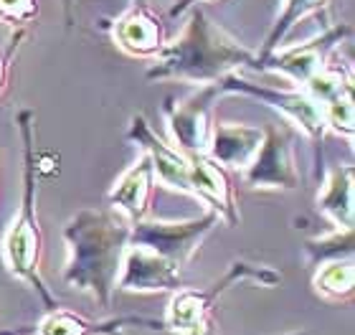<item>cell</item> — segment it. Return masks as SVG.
I'll list each match as a JSON object with an SVG mask.
<instances>
[{
	"label": "cell",
	"instance_id": "3",
	"mask_svg": "<svg viewBox=\"0 0 355 335\" xmlns=\"http://www.w3.org/2000/svg\"><path fill=\"white\" fill-rule=\"evenodd\" d=\"M18 132L23 142V194L21 209L10 221L3 239V257L10 269V275L26 282L36 298L44 302L46 313L56 310L59 300L53 298L46 287V280L41 275V259H44V231L36 216V196H38V157L36 142H33V110H21L15 117Z\"/></svg>",
	"mask_w": 355,
	"mask_h": 335
},
{
	"label": "cell",
	"instance_id": "10",
	"mask_svg": "<svg viewBox=\"0 0 355 335\" xmlns=\"http://www.w3.org/2000/svg\"><path fill=\"white\" fill-rule=\"evenodd\" d=\"M188 160H191V171H188L191 194L188 196H196L198 201L206 203L208 211L218 214V218L226 226H231V229L239 226L241 214H239L236 191H234L229 171L216 163L211 155H206V153L188 155Z\"/></svg>",
	"mask_w": 355,
	"mask_h": 335
},
{
	"label": "cell",
	"instance_id": "12",
	"mask_svg": "<svg viewBox=\"0 0 355 335\" xmlns=\"http://www.w3.org/2000/svg\"><path fill=\"white\" fill-rule=\"evenodd\" d=\"M117 287L125 292H178L183 287L180 267L153 249L127 244Z\"/></svg>",
	"mask_w": 355,
	"mask_h": 335
},
{
	"label": "cell",
	"instance_id": "14",
	"mask_svg": "<svg viewBox=\"0 0 355 335\" xmlns=\"http://www.w3.org/2000/svg\"><path fill=\"white\" fill-rule=\"evenodd\" d=\"M130 325H135V328L165 330L163 320L142 318V315H122V318H110V320H89L84 315L56 307V310L46 313V318L38 323L33 335H122V328H130Z\"/></svg>",
	"mask_w": 355,
	"mask_h": 335
},
{
	"label": "cell",
	"instance_id": "23",
	"mask_svg": "<svg viewBox=\"0 0 355 335\" xmlns=\"http://www.w3.org/2000/svg\"><path fill=\"white\" fill-rule=\"evenodd\" d=\"M26 33H28L26 28H18V31H15V36L10 38V41H8L6 49L0 51V97H3V92H6V87H8V74H10V64H13V56H15V51L21 49Z\"/></svg>",
	"mask_w": 355,
	"mask_h": 335
},
{
	"label": "cell",
	"instance_id": "2",
	"mask_svg": "<svg viewBox=\"0 0 355 335\" xmlns=\"http://www.w3.org/2000/svg\"><path fill=\"white\" fill-rule=\"evenodd\" d=\"M254 67V51L249 46L214 23L198 6L191 8V18L183 33L165 44L148 69L150 82H188L216 84L231 71Z\"/></svg>",
	"mask_w": 355,
	"mask_h": 335
},
{
	"label": "cell",
	"instance_id": "7",
	"mask_svg": "<svg viewBox=\"0 0 355 335\" xmlns=\"http://www.w3.org/2000/svg\"><path fill=\"white\" fill-rule=\"evenodd\" d=\"M353 36V28L348 23H330L320 31L318 36L307 38L304 44L297 46H282L259 67V71H272L282 74L289 84L304 87L312 76L320 74L330 64L333 53L345 38Z\"/></svg>",
	"mask_w": 355,
	"mask_h": 335
},
{
	"label": "cell",
	"instance_id": "22",
	"mask_svg": "<svg viewBox=\"0 0 355 335\" xmlns=\"http://www.w3.org/2000/svg\"><path fill=\"white\" fill-rule=\"evenodd\" d=\"M41 13L38 0H0V23L10 26L13 31L28 28Z\"/></svg>",
	"mask_w": 355,
	"mask_h": 335
},
{
	"label": "cell",
	"instance_id": "25",
	"mask_svg": "<svg viewBox=\"0 0 355 335\" xmlns=\"http://www.w3.org/2000/svg\"><path fill=\"white\" fill-rule=\"evenodd\" d=\"M64 3V18H67V26L71 28L74 26V8H76V0H61ZM148 0H132V6H145Z\"/></svg>",
	"mask_w": 355,
	"mask_h": 335
},
{
	"label": "cell",
	"instance_id": "11",
	"mask_svg": "<svg viewBox=\"0 0 355 335\" xmlns=\"http://www.w3.org/2000/svg\"><path fill=\"white\" fill-rule=\"evenodd\" d=\"M110 33L119 51L132 59H155L168 44L163 18L150 8V3L132 6L110 21Z\"/></svg>",
	"mask_w": 355,
	"mask_h": 335
},
{
	"label": "cell",
	"instance_id": "26",
	"mask_svg": "<svg viewBox=\"0 0 355 335\" xmlns=\"http://www.w3.org/2000/svg\"><path fill=\"white\" fill-rule=\"evenodd\" d=\"M289 335H310V333H289Z\"/></svg>",
	"mask_w": 355,
	"mask_h": 335
},
{
	"label": "cell",
	"instance_id": "24",
	"mask_svg": "<svg viewBox=\"0 0 355 335\" xmlns=\"http://www.w3.org/2000/svg\"><path fill=\"white\" fill-rule=\"evenodd\" d=\"M198 3H211V0H175V6L168 10V15H171V18H178V15H183L185 10L196 8Z\"/></svg>",
	"mask_w": 355,
	"mask_h": 335
},
{
	"label": "cell",
	"instance_id": "18",
	"mask_svg": "<svg viewBox=\"0 0 355 335\" xmlns=\"http://www.w3.org/2000/svg\"><path fill=\"white\" fill-rule=\"evenodd\" d=\"M327 6H330V0H284V6H282L279 15H277V21L272 23L269 33H266L259 53H254V67L252 69L259 71L261 64H264V61L269 59L277 49L284 46V41H287V36L292 33V28H295L297 23L302 21V18H307V15H312V13H325Z\"/></svg>",
	"mask_w": 355,
	"mask_h": 335
},
{
	"label": "cell",
	"instance_id": "5",
	"mask_svg": "<svg viewBox=\"0 0 355 335\" xmlns=\"http://www.w3.org/2000/svg\"><path fill=\"white\" fill-rule=\"evenodd\" d=\"M216 84H218V92H221V94H246V97L259 99L261 105H269L272 110L282 112V114L315 145V163H318V175H320V165H322L320 153H322V140H325V122H322L320 105L307 94V92L300 89V87L289 89V87L254 84V82H249V79H244L239 71H231V74H226Z\"/></svg>",
	"mask_w": 355,
	"mask_h": 335
},
{
	"label": "cell",
	"instance_id": "20",
	"mask_svg": "<svg viewBox=\"0 0 355 335\" xmlns=\"http://www.w3.org/2000/svg\"><path fill=\"white\" fill-rule=\"evenodd\" d=\"M320 112H322L325 130H333L335 135H340L345 140H353L355 137L353 84L340 92H335L333 97H327L325 102H320Z\"/></svg>",
	"mask_w": 355,
	"mask_h": 335
},
{
	"label": "cell",
	"instance_id": "1",
	"mask_svg": "<svg viewBox=\"0 0 355 335\" xmlns=\"http://www.w3.org/2000/svg\"><path fill=\"white\" fill-rule=\"evenodd\" d=\"M132 223L114 209H82L64 229L69 259L64 282L87 292L99 307H112L122 257L130 244Z\"/></svg>",
	"mask_w": 355,
	"mask_h": 335
},
{
	"label": "cell",
	"instance_id": "13",
	"mask_svg": "<svg viewBox=\"0 0 355 335\" xmlns=\"http://www.w3.org/2000/svg\"><path fill=\"white\" fill-rule=\"evenodd\" d=\"M127 140L135 142L137 148L150 157L155 178L171 191H180V194H191L188 186V171H191V160L183 150L173 148L160 137V135L148 125V119L142 114H135L127 130Z\"/></svg>",
	"mask_w": 355,
	"mask_h": 335
},
{
	"label": "cell",
	"instance_id": "6",
	"mask_svg": "<svg viewBox=\"0 0 355 335\" xmlns=\"http://www.w3.org/2000/svg\"><path fill=\"white\" fill-rule=\"evenodd\" d=\"M218 223H221V218L214 211H206L203 216L185 218V221H160V218L148 221V218H140L130 229V244L153 249L178 267H185L193 259V254L200 249L203 239Z\"/></svg>",
	"mask_w": 355,
	"mask_h": 335
},
{
	"label": "cell",
	"instance_id": "19",
	"mask_svg": "<svg viewBox=\"0 0 355 335\" xmlns=\"http://www.w3.org/2000/svg\"><path fill=\"white\" fill-rule=\"evenodd\" d=\"M312 287L325 300H348L355 287L353 257H338V259H327L318 264L315 277H312Z\"/></svg>",
	"mask_w": 355,
	"mask_h": 335
},
{
	"label": "cell",
	"instance_id": "21",
	"mask_svg": "<svg viewBox=\"0 0 355 335\" xmlns=\"http://www.w3.org/2000/svg\"><path fill=\"white\" fill-rule=\"evenodd\" d=\"M304 254L310 267H318L322 261L338 259V257H353V229H335L333 234L304 241Z\"/></svg>",
	"mask_w": 355,
	"mask_h": 335
},
{
	"label": "cell",
	"instance_id": "8",
	"mask_svg": "<svg viewBox=\"0 0 355 335\" xmlns=\"http://www.w3.org/2000/svg\"><path fill=\"white\" fill-rule=\"evenodd\" d=\"M221 97L218 84H203L200 89L191 92L188 97L165 99V117L175 140V148L185 155L206 153L211 132H214V107Z\"/></svg>",
	"mask_w": 355,
	"mask_h": 335
},
{
	"label": "cell",
	"instance_id": "4",
	"mask_svg": "<svg viewBox=\"0 0 355 335\" xmlns=\"http://www.w3.org/2000/svg\"><path fill=\"white\" fill-rule=\"evenodd\" d=\"M239 282H257L261 287H277L282 282V275L266 264H252V261H231L221 280L208 284L206 290H180L173 295L168 315H165V330L180 335H218L214 323L216 300L226 295Z\"/></svg>",
	"mask_w": 355,
	"mask_h": 335
},
{
	"label": "cell",
	"instance_id": "15",
	"mask_svg": "<svg viewBox=\"0 0 355 335\" xmlns=\"http://www.w3.org/2000/svg\"><path fill=\"white\" fill-rule=\"evenodd\" d=\"M155 180L157 178H155V171H153V163H150V157L142 153V155L119 175V180L110 191V196H107L110 209L122 214L130 223L145 218L150 211V201H153Z\"/></svg>",
	"mask_w": 355,
	"mask_h": 335
},
{
	"label": "cell",
	"instance_id": "16",
	"mask_svg": "<svg viewBox=\"0 0 355 335\" xmlns=\"http://www.w3.org/2000/svg\"><path fill=\"white\" fill-rule=\"evenodd\" d=\"M264 130L252 125H231V122H214V132L208 142L206 155H211L226 171H244L252 163L257 150L261 148Z\"/></svg>",
	"mask_w": 355,
	"mask_h": 335
},
{
	"label": "cell",
	"instance_id": "9",
	"mask_svg": "<svg viewBox=\"0 0 355 335\" xmlns=\"http://www.w3.org/2000/svg\"><path fill=\"white\" fill-rule=\"evenodd\" d=\"M241 173H244V183L249 188H282V191L300 188L302 175L295 163L292 135L284 127H266L261 148L257 150L254 160Z\"/></svg>",
	"mask_w": 355,
	"mask_h": 335
},
{
	"label": "cell",
	"instance_id": "17",
	"mask_svg": "<svg viewBox=\"0 0 355 335\" xmlns=\"http://www.w3.org/2000/svg\"><path fill=\"white\" fill-rule=\"evenodd\" d=\"M355 168L350 163H335L320 175L318 209L335 223V229L355 226Z\"/></svg>",
	"mask_w": 355,
	"mask_h": 335
}]
</instances>
